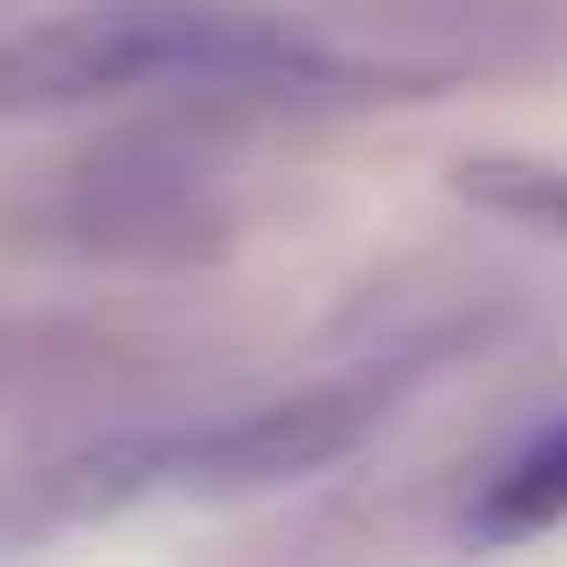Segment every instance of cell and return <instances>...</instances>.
Wrapping results in <instances>:
<instances>
[{"instance_id": "cell-1", "label": "cell", "mask_w": 567, "mask_h": 567, "mask_svg": "<svg viewBox=\"0 0 567 567\" xmlns=\"http://www.w3.org/2000/svg\"><path fill=\"white\" fill-rule=\"evenodd\" d=\"M127 93L348 105V93H371V70L290 35L255 0H82V12H47L35 35L0 47V105H127Z\"/></svg>"}, {"instance_id": "cell-2", "label": "cell", "mask_w": 567, "mask_h": 567, "mask_svg": "<svg viewBox=\"0 0 567 567\" xmlns=\"http://www.w3.org/2000/svg\"><path fill=\"white\" fill-rule=\"evenodd\" d=\"M394 382H313V394L244 405L220 429H174V441H116L93 463H70V509H116L140 486H174V498H267V486H301L324 463H348L382 429Z\"/></svg>"}, {"instance_id": "cell-3", "label": "cell", "mask_w": 567, "mask_h": 567, "mask_svg": "<svg viewBox=\"0 0 567 567\" xmlns=\"http://www.w3.org/2000/svg\"><path fill=\"white\" fill-rule=\"evenodd\" d=\"M556 522H567V417L533 429V441L475 486V509H463L475 545H533V533H556Z\"/></svg>"}, {"instance_id": "cell-4", "label": "cell", "mask_w": 567, "mask_h": 567, "mask_svg": "<svg viewBox=\"0 0 567 567\" xmlns=\"http://www.w3.org/2000/svg\"><path fill=\"white\" fill-rule=\"evenodd\" d=\"M463 197H486V209H522V220L567 231V174H556V163H463Z\"/></svg>"}]
</instances>
